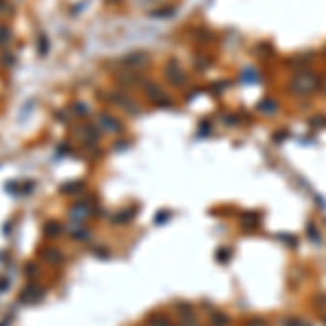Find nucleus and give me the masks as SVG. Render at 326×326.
I'll use <instances>...</instances> for the list:
<instances>
[{"instance_id":"nucleus-1","label":"nucleus","mask_w":326,"mask_h":326,"mask_svg":"<svg viewBox=\"0 0 326 326\" xmlns=\"http://www.w3.org/2000/svg\"><path fill=\"white\" fill-rule=\"evenodd\" d=\"M46 53H48V37L41 35L39 37V55H46Z\"/></svg>"},{"instance_id":"nucleus-2","label":"nucleus","mask_w":326,"mask_h":326,"mask_svg":"<svg viewBox=\"0 0 326 326\" xmlns=\"http://www.w3.org/2000/svg\"><path fill=\"white\" fill-rule=\"evenodd\" d=\"M5 41H9V28L0 24V43H5Z\"/></svg>"},{"instance_id":"nucleus-3","label":"nucleus","mask_w":326,"mask_h":326,"mask_svg":"<svg viewBox=\"0 0 326 326\" xmlns=\"http://www.w3.org/2000/svg\"><path fill=\"white\" fill-rule=\"evenodd\" d=\"M0 5H3V0H0Z\"/></svg>"}]
</instances>
